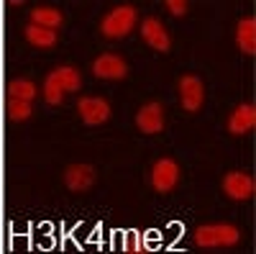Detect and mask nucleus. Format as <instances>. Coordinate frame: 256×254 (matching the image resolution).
Wrapping results in <instances>:
<instances>
[{
    "label": "nucleus",
    "mask_w": 256,
    "mask_h": 254,
    "mask_svg": "<svg viewBox=\"0 0 256 254\" xmlns=\"http://www.w3.org/2000/svg\"><path fill=\"white\" fill-rule=\"evenodd\" d=\"M164 6H166V11L172 13L174 18H182L187 13V3H184V0H166Z\"/></svg>",
    "instance_id": "nucleus-20"
},
{
    "label": "nucleus",
    "mask_w": 256,
    "mask_h": 254,
    "mask_svg": "<svg viewBox=\"0 0 256 254\" xmlns=\"http://www.w3.org/2000/svg\"><path fill=\"white\" fill-rule=\"evenodd\" d=\"M92 75L98 80H123L128 75V65L126 59L116 52H102L100 57H95L92 62Z\"/></svg>",
    "instance_id": "nucleus-8"
},
{
    "label": "nucleus",
    "mask_w": 256,
    "mask_h": 254,
    "mask_svg": "<svg viewBox=\"0 0 256 254\" xmlns=\"http://www.w3.org/2000/svg\"><path fill=\"white\" fill-rule=\"evenodd\" d=\"M38 95V88L31 80H10L8 82V100H26L34 103V98Z\"/></svg>",
    "instance_id": "nucleus-16"
},
{
    "label": "nucleus",
    "mask_w": 256,
    "mask_h": 254,
    "mask_svg": "<svg viewBox=\"0 0 256 254\" xmlns=\"http://www.w3.org/2000/svg\"><path fill=\"white\" fill-rule=\"evenodd\" d=\"M233 39H236V47L244 54H256V21L254 18H241Z\"/></svg>",
    "instance_id": "nucleus-12"
},
{
    "label": "nucleus",
    "mask_w": 256,
    "mask_h": 254,
    "mask_svg": "<svg viewBox=\"0 0 256 254\" xmlns=\"http://www.w3.org/2000/svg\"><path fill=\"white\" fill-rule=\"evenodd\" d=\"M138 29H141V39L146 41V47H152L154 52H169L172 49V36H169L166 26L159 18H154V16L144 18L138 24Z\"/></svg>",
    "instance_id": "nucleus-6"
},
{
    "label": "nucleus",
    "mask_w": 256,
    "mask_h": 254,
    "mask_svg": "<svg viewBox=\"0 0 256 254\" xmlns=\"http://www.w3.org/2000/svg\"><path fill=\"white\" fill-rule=\"evenodd\" d=\"M152 187L156 193H172L180 182V164L172 157H162L152 164Z\"/></svg>",
    "instance_id": "nucleus-4"
},
{
    "label": "nucleus",
    "mask_w": 256,
    "mask_h": 254,
    "mask_svg": "<svg viewBox=\"0 0 256 254\" xmlns=\"http://www.w3.org/2000/svg\"><path fill=\"white\" fill-rule=\"evenodd\" d=\"M64 95H67V93H64L62 82L56 80L54 72H49V75L44 77V85H41V98H44V103H46V105H62Z\"/></svg>",
    "instance_id": "nucleus-17"
},
{
    "label": "nucleus",
    "mask_w": 256,
    "mask_h": 254,
    "mask_svg": "<svg viewBox=\"0 0 256 254\" xmlns=\"http://www.w3.org/2000/svg\"><path fill=\"white\" fill-rule=\"evenodd\" d=\"M138 26V11L134 6H116L100 21V34L105 39H123Z\"/></svg>",
    "instance_id": "nucleus-1"
},
{
    "label": "nucleus",
    "mask_w": 256,
    "mask_h": 254,
    "mask_svg": "<svg viewBox=\"0 0 256 254\" xmlns=\"http://www.w3.org/2000/svg\"><path fill=\"white\" fill-rule=\"evenodd\" d=\"M177 93H180V105L187 113H198L205 103V85L198 75H182L177 82Z\"/></svg>",
    "instance_id": "nucleus-3"
},
{
    "label": "nucleus",
    "mask_w": 256,
    "mask_h": 254,
    "mask_svg": "<svg viewBox=\"0 0 256 254\" xmlns=\"http://www.w3.org/2000/svg\"><path fill=\"white\" fill-rule=\"evenodd\" d=\"M256 126V108L251 103H244V105H236L230 111L228 121H226V129L233 134V136H244L248 131H254Z\"/></svg>",
    "instance_id": "nucleus-10"
},
{
    "label": "nucleus",
    "mask_w": 256,
    "mask_h": 254,
    "mask_svg": "<svg viewBox=\"0 0 256 254\" xmlns=\"http://www.w3.org/2000/svg\"><path fill=\"white\" fill-rule=\"evenodd\" d=\"M52 72H54L56 80L62 82L64 93H77V90L82 88V75H80L77 67H72V65H62V67H56V70H52Z\"/></svg>",
    "instance_id": "nucleus-15"
},
{
    "label": "nucleus",
    "mask_w": 256,
    "mask_h": 254,
    "mask_svg": "<svg viewBox=\"0 0 256 254\" xmlns=\"http://www.w3.org/2000/svg\"><path fill=\"white\" fill-rule=\"evenodd\" d=\"M24 36H26L28 44L36 47V49H52V47L56 44V39H59L56 31L44 29V26H34V24H28V26L24 29Z\"/></svg>",
    "instance_id": "nucleus-13"
},
{
    "label": "nucleus",
    "mask_w": 256,
    "mask_h": 254,
    "mask_svg": "<svg viewBox=\"0 0 256 254\" xmlns=\"http://www.w3.org/2000/svg\"><path fill=\"white\" fill-rule=\"evenodd\" d=\"M31 24L56 31V29L64 24V13L56 11V8H46V6H44V8H34V11H31Z\"/></svg>",
    "instance_id": "nucleus-14"
},
{
    "label": "nucleus",
    "mask_w": 256,
    "mask_h": 254,
    "mask_svg": "<svg viewBox=\"0 0 256 254\" xmlns=\"http://www.w3.org/2000/svg\"><path fill=\"white\" fill-rule=\"evenodd\" d=\"M164 121H166V113H164V105L152 100V103H144L141 108L136 111V129L141 134H148L154 136L164 129Z\"/></svg>",
    "instance_id": "nucleus-7"
},
{
    "label": "nucleus",
    "mask_w": 256,
    "mask_h": 254,
    "mask_svg": "<svg viewBox=\"0 0 256 254\" xmlns=\"http://www.w3.org/2000/svg\"><path fill=\"white\" fill-rule=\"evenodd\" d=\"M95 182V169L90 164H70L64 169V185L74 193H84Z\"/></svg>",
    "instance_id": "nucleus-11"
},
{
    "label": "nucleus",
    "mask_w": 256,
    "mask_h": 254,
    "mask_svg": "<svg viewBox=\"0 0 256 254\" xmlns=\"http://www.w3.org/2000/svg\"><path fill=\"white\" fill-rule=\"evenodd\" d=\"M223 193L230 200H248L256 193V182H254V177L248 172H238V169H233V172H228L223 177Z\"/></svg>",
    "instance_id": "nucleus-9"
},
{
    "label": "nucleus",
    "mask_w": 256,
    "mask_h": 254,
    "mask_svg": "<svg viewBox=\"0 0 256 254\" xmlns=\"http://www.w3.org/2000/svg\"><path fill=\"white\" fill-rule=\"evenodd\" d=\"M144 249V239L138 231H126L123 234V251H141Z\"/></svg>",
    "instance_id": "nucleus-19"
},
{
    "label": "nucleus",
    "mask_w": 256,
    "mask_h": 254,
    "mask_svg": "<svg viewBox=\"0 0 256 254\" xmlns=\"http://www.w3.org/2000/svg\"><path fill=\"white\" fill-rule=\"evenodd\" d=\"M113 108H110V103L100 98V95H84L77 100V116L82 118V123H88V126H100L110 118Z\"/></svg>",
    "instance_id": "nucleus-5"
},
{
    "label": "nucleus",
    "mask_w": 256,
    "mask_h": 254,
    "mask_svg": "<svg viewBox=\"0 0 256 254\" xmlns=\"http://www.w3.org/2000/svg\"><path fill=\"white\" fill-rule=\"evenodd\" d=\"M241 234L233 223H205L195 231V244L202 249H226L238 244Z\"/></svg>",
    "instance_id": "nucleus-2"
},
{
    "label": "nucleus",
    "mask_w": 256,
    "mask_h": 254,
    "mask_svg": "<svg viewBox=\"0 0 256 254\" xmlns=\"http://www.w3.org/2000/svg\"><path fill=\"white\" fill-rule=\"evenodd\" d=\"M34 113V105L26 103V100H8V118L13 123H20V121H28Z\"/></svg>",
    "instance_id": "nucleus-18"
}]
</instances>
